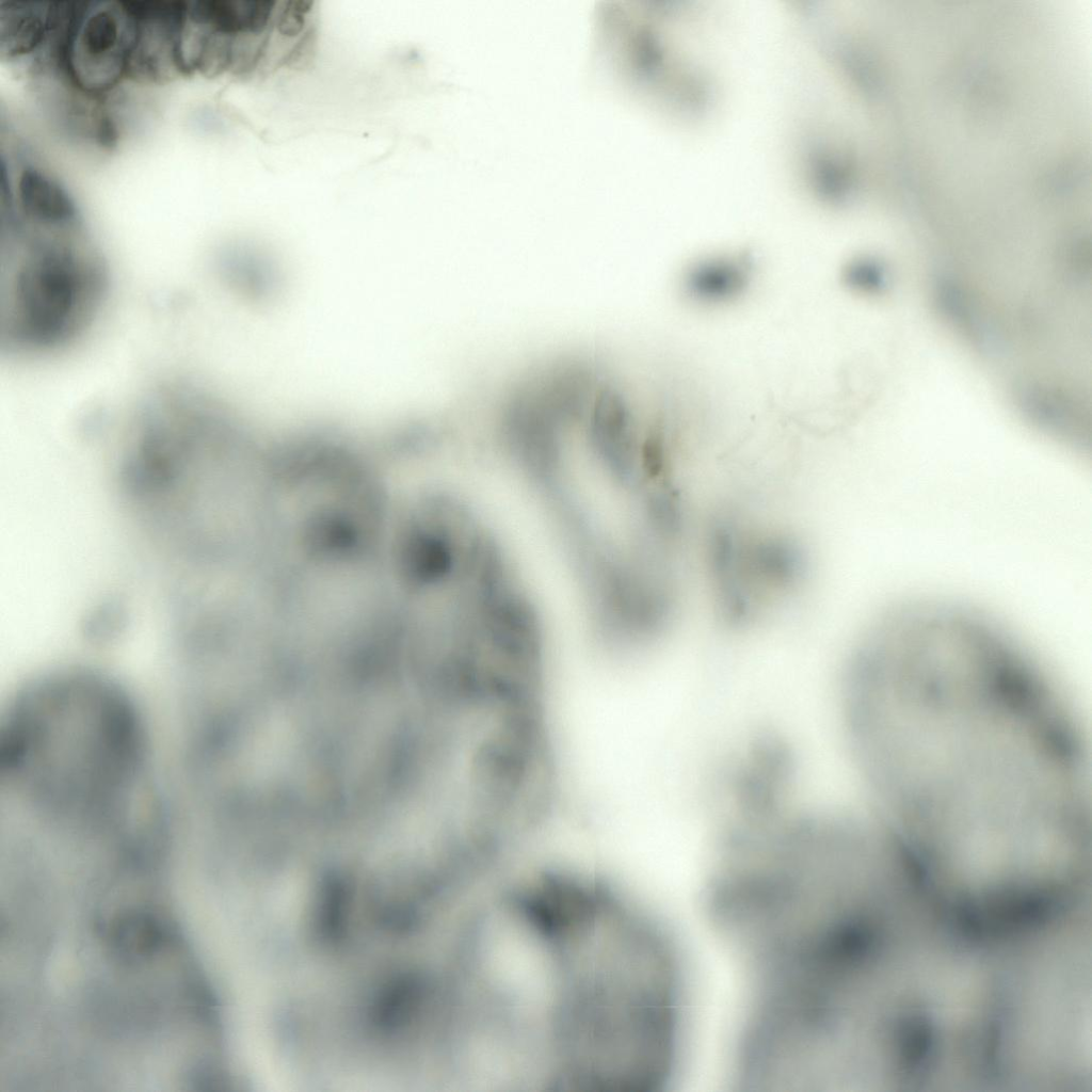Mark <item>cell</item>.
I'll use <instances>...</instances> for the list:
<instances>
[{
	"label": "cell",
	"mask_w": 1092,
	"mask_h": 1092,
	"mask_svg": "<svg viewBox=\"0 0 1092 1092\" xmlns=\"http://www.w3.org/2000/svg\"><path fill=\"white\" fill-rule=\"evenodd\" d=\"M17 197L21 216L41 223L67 224L79 222L75 202L60 182L43 170L28 165L17 181Z\"/></svg>",
	"instance_id": "ba28073f"
},
{
	"label": "cell",
	"mask_w": 1092,
	"mask_h": 1092,
	"mask_svg": "<svg viewBox=\"0 0 1092 1092\" xmlns=\"http://www.w3.org/2000/svg\"><path fill=\"white\" fill-rule=\"evenodd\" d=\"M127 3L135 21L127 76L158 81L188 74L182 55L186 2Z\"/></svg>",
	"instance_id": "277c9868"
},
{
	"label": "cell",
	"mask_w": 1092,
	"mask_h": 1092,
	"mask_svg": "<svg viewBox=\"0 0 1092 1092\" xmlns=\"http://www.w3.org/2000/svg\"><path fill=\"white\" fill-rule=\"evenodd\" d=\"M107 288V266L80 221L48 224L12 214L1 247L2 351L28 356L67 347L95 319Z\"/></svg>",
	"instance_id": "7a4b0ae2"
},
{
	"label": "cell",
	"mask_w": 1092,
	"mask_h": 1092,
	"mask_svg": "<svg viewBox=\"0 0 1092 1092\" xmlns=\"http://www.w3.org/2000/svg\"><path fill=\"white\" fill-rule=\"evenodd\" d=\"M312 1L291 0L283 3L276 16L277 31L286 37L299 35L305 26L306 16L311 11Z\"/></svg>",
	"instance_id": "9c48e42d"
},
{
	"label": "cell",
	"mask_w": 1092,
	"mask_h": 1092,
	"mask_svg": "<svg viewBox=\"0 0 1092 1092\" xmlns=\"http://www.w3.org/2000/svg\"><path fill=\"white\" fill-rule=\"evenodd\" d=\"M753 272L754 264L746 257L709 258L687 270L682 287L686 294L696 303H730L746 292Z\"/></svg>",
	"instance_id": "52a82bcc"
},
{
	"label": "cell",
	"mask_w": 1092,
	"mask_h": 1092,
	"mask_svg": "<svg viewBox=\"0 0 1092 1092\" xmlns=\"http://www.w3.org/2000/svg\"><path fill=\"white\" fill-rule=\"evenodd\" d=\"M135 34L127 1L79 3L54 55L69 85L98 96L127 76Z\"/></svg>",
	"instance_id": "3957f363"
},
{
	"label": "cell",
	"mask_w": 1092,
	"mask_h": 1092,
	"mask_svg": "<svg viewBox=\"0 0 1092 1092\" xmlns=\"http://www.w3.org/2000/svg\"><path fill=\"white\" fill-rule=\"evenodd\" d=\"M277 2L271 0H202L186 2L187 18L225 36L259 37L266 33Z\"/></svg>",
	"instance_id": "8992f818"
},
{
	"label": "cell",
	"mask_w": 1092,
	"mask_h": 1092,
	"mask_svg": "<svg viewBox=\"0 0 1092 1092\" xmlns=\"http://www.w3.org/2000/svg\"><path fill=\"white\" fill-rule=\"evenodd\" d=\"M848 704L892 832L937 880L1011 886L1089 850L1074 720L986 622L944 613L899 627L865 659Z\"/></svg>",
	"instance_id": "6da1fadb"
},
{
	"label": "cell",
	"mask_w": 1092,
	"mask_h": 1092,
	"mask_svg": "<svg viewBox=\"0 0 1092 1092\" xmlns=\"http://www.w3.org/2000/svg\"><path fill=\"white\" fill-rule=\"evenodd\" d=\"M70 2H10L0 15V50L9 58L41 51L64 22Z\"/></svg>",
	"instance_id": "5b68a950"
}]
</instances>
